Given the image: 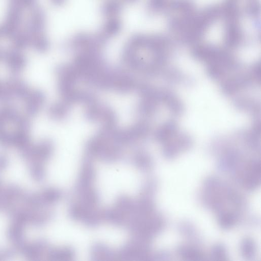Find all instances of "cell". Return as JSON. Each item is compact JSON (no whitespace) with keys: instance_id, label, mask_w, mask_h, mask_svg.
<instances>
[{"instance_id":"6da1fadb","label":"cell","mask_w":261,"mask_h":261,"mask_svg":"<svg viewBox=\"0 0 261 261\" xmlns=\"http://www.w3.org/2000/svg\"><path fill=\"white\" fill-rule=\"evenodd\" d=\"M220 16V9L212 6L195 14L191 22L181 34L184 41L194 42L200 39L210 27Z\"/></svg>"},{"instance_id":"7a4b0ae2","label":"cell","mask_w":261,"mask_h":261,"mask_svg":"<svg viewBox=\"0 0 261 261\" xmlns=\"http://www.w3.org/2000/svg\"><path fill=\"white\" fill-rule=\"evenodd\" d=\"M59 91L63 101L69 105L76 102L79 91L75 84L79 76L72 65H63L57 67Z\"/></svg>"},{"instance_id":"3957f363","label":"cell","mask_w":261,"mask_h":261,"mask_svg":"<svg viewBox=\"0 0 261 261\" xmlns=\"http://www.w3.org/2000/svg\"><path fill=\"white\" fill-rule=\"evenodd\" d=\"M107 40L99 33L90 35L85 33L77 34L69 41L70 47L82 51L98 52Z\"/></svg>"},{"instance_id":"277c9868","label":"cell","mask_w":261,"mask_h":261,"mask_svg":"<svg viewBox=\"0 0 261 261\" xmlns=\"http://www.w3.org/2000/svg\"><path fill=\"white\" fill-rule=\"evenodd\" d=\"M224 39L225 43L230 47L239 45L243 41L244 33L239 20L225 21Z\"/></svg>"},{"instance_id":"5b68a950","label":"cell","mask_w":261,"mask_h":261,"mask_svg":"<svg viewBox=\"0 0 261 261\" xmlns=\"http://www.w3.org/2000/svg\"><path fill=\"white\" fill-rule=\"evenodd\" d=\"M24 100L25 112L28 115L32 116L36 115L43 107L45 96L40 90H31Z\"/></svg>"},{"instance_id":"8992f818","label":"cell","mask_w":261,"mask_h":261,"mask_svg":"<svg viewBox=\"0 0 261 261\" xmlns=\"http://www.w3.org/2000/svg\"><path fill=\"white\" fill-rule=\"evenodd\" d=\"M195 8L191 0H169L165 10L173 14L172 16H177L193 13Z\"/></svg>"},{"instance_id":"52a82bcc","label":"cell","mask_w":261,"mask_h":261,"mask_svg":"<svg viewBox=\"0 0 261 261\" xmlns=\"http://www.w3.org/2000/svg\"><path fill=\"white\" fill-rule=\"evenodd\" d=\"M4 62L6 63L10 71L14 74L22 71L27 64L25 57L16 50L5 51Z\"/></svg>"},{"instance_id":"ba28073f","label":"cell","mask_w":261,"mask_h":261,"mask_svg":"<svg viewBox=\"0 0 261 261\" xmlns=\"http://www.w3.org/2000/svg\"><path fill=\"white\" fill-rule=\"evenodd\" d=\"M135 87V83L132 76L123 72H113L111 89L125 93L133 90Z\"/></svg>"},{"instance_id":"9c48e42d","label":"cell","mask_w":261,"mask_h":261,"mask_svg":"<svg viewBox=\"0 0 261 261\" xmlns=\"http://www.w3.org/2000/svg\"><path fill=\"white\" fill-rule=\"evenodd\" d=\"M4 84L12 98L24 99L31 91L27 83L17 77H11Z\"/></svg>"},{"instance_id":"30bf717a","label":"cell","mask_w":261,"mask_h":261,"mask_svg":"<svg viewBox=\"0 0 261 261\" xmlns=\"http://www.w3.org/2000/svg\"><path fill=\"white\" fill-rule=\"evenodd\" d=\"M121 26V22L117 18H109L103 24L99 34L107 40L116 35L120 31Z\"/></svg>"},{"instance_id":"8fae6325","label":"cell","mask_w":261,"mask_h":261,"mask_svg":"<svg viewBox=\"0 0 261 261\" xmlns=\"http://www.w3.org/2000/svg\"><path fill=\"white\" fill-rule=\"evenodd\" d=\"M122 8V4L119 0H108L102 5L101 11L105 16L113 18L120 13Z\"/></svg>"},{"instance_id":"7c38bea8","label":"cell","mask_w":261,"mask_h":261,"mask_svg":"<svg viewBox=\"0 0 261 261\" xmlns=\"http://www.w3.org/2000/svg\"><path fill=\"white\" fill-rule=\"evenodd\" d=\"M69 104L63 101L51 105L48 108L49 116L55 120L64 118L67 114Z\"/></svg>"},{"instance_id":"4fadbf2b","label":"cell","mask_w":261,"mask_h":261,"mask_svg":"<svg viewBox=\"0 0 261 261\" xmlns=\"http://www.w3.org/2000/svg\"><path fill=\"white\" fill-rule=\"evenodd\" d=\"M20 114L14 108L10 106L0 107V123L6 125L8 123L14 124Z\"/></svg>"},{"instance_id":"5bb4252c","label":"cell","mask_w":261,"mask_h":261,"mask_svg":"<svg viewBox=\"0 0 261 261\" xmlns=\"http://www.w3.org/2000/svg\"><path fill=\"white\" fill-rule=\"evenodd\" d=\"M169 0H148L147 9L150 13L155 14L165 10Z\"/></svg>"},{"instance_id":"9a60e30c","label":"cell","mask_w":261,"mask_h":261,"mask_svg":"<svg viewBox=\"0 0 261 261\" xmlns=\"http://www.w3.org/2000/svg\"><path fill=\"white\" fill-rule=\"evenodd\" d=\"M93 256L96 258L106 257L113 256L112 252L108 247L101 244H95L92 248Z\"/></svg>"},{"instance_id":"2e32d148","label":"cell","mask_w":261,"mask_h":261,"mask_svg":"<svg viewBox=\"0 0 261 261\" xmlns=\"http://www.w3.org/2000/svg\"><path fill=\"white\" fill-rule=\"evenodd\" d=\"M245 12L249 16H257L260 12L259 2L257 0H249L245 5Z\"/></svg>"},{"instance_id":"e0dca14e","label":"cell","mask_w":261,"mask_h":261,"mask_svg":"<svg viewBox=\"0 0 261 261\" xmlns=\"http://www.w3.org/2000/svg\"><path fill=\"white\" fill-rule=\"evenodd\" d=\"M73 256V250L68 247L56 250L53 254V257L60 260H70Z\"/></svg>"},{"instance_id":"ac0fdd59","label":"cell","mask_w":261,"mask_h":261,"mask_svg":"<svg viewBox=\"0 0 261 261\" xmlns=\"http://www.w3.org/2000/svg\"><path fill=\"white\" fill-rule=\"evenodd\" d=\"M12 98L4 83L0 82V102H6Z\"/></svg>"},{"instance_id":"d6986e66","label":"cell","mask_w":261,"mask_h":261,"mask_svg":"<svg viewBox=\"0 0 261 261\" xmlns=\"http://www.w3.org/2000/svg\"><path fill=\"white\" fill-rule=\"evenodd\" d=\"M5 51H4L0 49V62L4 61V56Z\"/></svg>"}]
</instances>
